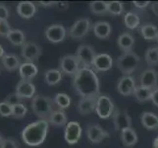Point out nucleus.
<instances>
[{
    "mask_svg": "<svg viewBox=\"0 0 158 148\" xmlns=\"http://www.w3.org/2000/svg\"><path fill=\"white\" fill-rule=\"evenodd\" d=\"M56 6L58 7L59 10L63 11L65 9H67V7H68V2H57L56 3Z\"/></svg>",
    "mask_w": 158,
    "mask_h": 148,
    "instance_id": "a18cd8bd",
    "label": "nucleus"
},
{
    "mask_svg": "<svg viewBox=\"0 0 158 148\" xmlns=\"http://www.w3.org/2000/svg\"><path fill=\"white\" fill-rule=\"evenodd\" d=\"M48 123L54 127H63L66 125L67 123V116L62 110H54L51 116L48 119Z\"/></svg>",
    "mask_w": 158,
    "mask_h": 148,
    "instance_id": "a878e982",
    "label": "nucleus"
},
{
    "mask_svg": "<svg viewBox=\"0 0 158 148\" xmlns=\"http://www.w3.org/2000/svg\"><path fill=\"white\" fill-rule=\"evenodd\" d=\"M120 137H121L122 143L127 147H132L138 142V134L133 128L122 130L120 132Z\"/></svg>",
    "mask_w": 158,
    "mask_h": 148,
    "instance_id": "5701e85b",
    "label": "nucleus"
},
{
    "mask_svg": "<svg viewBox=\"0 0 158 148\" xmlns=\"http://www.w3.org/2000/svg\"><path fill=\"white\" fill-rule=\"evenodd\" d=\"M153 146H154V148H158V136L153 141Z\"/></svg>",
    "mask_w": 158,
    "mask_h": 148,
    "instance_id": "09e8293b",
    "label": "nucleus"
},
{
    "mask_svg": "<svg viewBox=\"0 0 158 148\" xmlns=\"http://www.w3.org/2000/svg\"><path fill=\"white\" fill-rule=\"evenodd\" d=\"M0 148H18V144L14 139L7 138V139H4L3 143L1 144Z\"/></svg>",
    "mask_w": 158,
    "mask_h": 148,
    "instance_id": "ea45409f",
    "label": "nucleus"
},
{
    "mask_svg": "<svg viewBox=\"0 0 158 148\" xmlns=\"http://www.w3.org/2000/svg\"><path fill=\"white\" fill-rule=\"evenodd\" d=\"M49 129V123L45 119H39L28 124L22 131V138L29 146H40L45 140Z\"/></svg>",
    "mask_w": 158,
    "mask_h": 148,
    "instance_id": "f03ea898",
    "label": "nucleus"
},
{
    "mask_svg": "<svg viewBox=\"0 0 158 148\" xmlns=\"http://www.w3.org/2000/svg\"><path fill=\"white\" fill-rule=\"evenodd\" d=\"M1 61L4 68L8 71H14L16 69H19L21 66L20 58L16 54H4V56L1 58Z\"/></svg>",
    "mask_w": 158,
    "mask_h": 148,
    "instance_id": "b1692460",
    "label": "nucleus"
},
{
    "mask_svg": "<svg viewBox=\"0 0 158 148\" xmlns=\"http://www.w3.org/2000/svg\"><path fill=\"white\" fill-rule=\"evenodd\" d=\"M81 136V128L78 122H70L66 124L64 137L69 144H77Z\"/></svg>",
    "mask_w": 158,
    "mask_h": 148,
    "instance_id": "9d476101",
    "label": "nucleus"
},
{
    "mask_svg": "<svg viewBox=\"0 0 158 148\" xmlns=\"http://www.w3.org/2000/svg\"><path fill=\"white\" fill-rule=\"evenodd\" d=\"M3 141H4V138L2 137V135L0 134V146H1V144L3 143Z\"/></svg>",
    "mask_w": 158,
    "mask_h": 148,
    "instance_id": "8fccbe9b",
    "label": "nucleus"
},
{
    "mask_svg": "<svg viewBox=\"0 0 158 148\" xmlns=\"http://www.w3.org/2000/svg\"><path fill=\"white\" fill-rule=\"evenodd\" d=\"M22 100V99L17 95V93H12V94H10V95H8L6 98L4 99V102L5 103H7L8 105H10V106H15V105H17V104H19L20 103V101Z\"/></svg>",
    "mask_w": 158,
    "mask_h": 148,
    "instance_id": "58836bf2",
    "label": "nucleus"
},
{
    "mask_svg": "<svg viewBox=\"0 0 158 148\" xmlns=\"http://www.w3.org/2000/svg\"><path fill=\"white\" fill-rule=\"evenodd\" d=\"M12 31L11 27L6 20H0V36L1 37H8L9 33Z\"/></svg>",
    "mask_w": 158,
    "mask_h": 148,
    "instance_id": "4c0bfd02",
    "label": "nucleus"
},
{
    "mask_svg": "<svg viewBox=\"0 0 158 148\" xmlns=\"http://www.w3.org/2000/svg\"><path fill=\"white\" fill-rule=\"evenodd\" d=\"M73 86L81 98L100 96V84L95 71L91 68L81 67L74 76Z\"/></svg>",
    "mask_w": 158,
    "mask_h": 148,
    "instance_id": "f257e3e1",
    "label": "nucleus"
},
{
    "mask_svg": "<svg viewBox=\"0 0 158 148\" xmlns=\"http://www.w3.org/2000/svg\"><path fill=\"white\" fill-rule=\"evenodd\" d=\"M137 88L135 79L131 75H124L117 83V90L123 96H131Z\"/></svg>",
    "mask_w": 158,
    "mask_h": 148,
    "instance_id": "ddd939ff",
    "label": "nucleus"
},
{
    "mask_svg": "<svg viewBox=\"0 0 158 148\" xmlns=\"http://www.w3.org/2000/svg\"><path fill=\"white\" fill-rule=\"evenodd\" d=\"M140 58L135 52H125L116 60V66L124 75H130L138 68Z\"/></svg>",
    "mask_w": 158,
    "mask_h": 148,
    "instance_id": "20e7f679",
    "label": "nucleus"
},
{
    "mask_svg": "<svg viewBox=\"0 0 158 148\" xmlns=\"http://www.w3.org/2000/svg\"><path fill=\"white\" fill-rule=\"evenodd\" d=\"M112 65H113L112 57L107 53H100L96 56L92 69L95 72H104V71L111 69Z\"/></svg>",
    "mask_w": 158,
    "mask_h": 148,
    "instance_id": "f3484780",
    "label": "nucleus"
},
{
    "mask_svg": "<svg viewBox=\"0 0 158 148\" xmlns=\"http://www.w3.org/2000/svg\"><path fill=\"white\" fill-rule=\"evenodd\" d=\"M135 38L132 34H130V33H123V34L119 36L117 40L118 47L123 52L132 51L135 46Z\"/></svg>",
    "mask_w": 158,
    "mask_h": 148,
    "instance_id": "4be33fe9",
    "label": "nucleus"
},
{
    "mask_svg": "<svg viewBox=\"0 0 158 148\" xmlns=\"http://www.w3.org/2000/svg\"><path fill=\"white\" fill-rule=\"evenodd\" d=\"M94 35L101 40H106L112 33V27L108 22H97L92 27Z\"/></svg>",
    "mask_w": 158,
    "mask_h": 148,
    "instance_id": "412c9836",
    "label": "nucleus"
},
{
    "mask_svg": "<svg viewBox=\"0 0 158 148\" xmlns=\"http://www.w3.org/2000/svg\"><path fill=\"white\" fill-rule=\"evenodd\" d=\"M17 12L22 18L30 19L34 17L36 13V7L34 2L31 1H21L17 5Z\"/></svg>",
    "mask_w": 158,
    "mask_h": 148,
    "instance_id": "aec40b11",
    "label": "nucleus"
},
{
    "mask_svg": "<svg viewBox=\"0 0 158 148\" xmlns=\"http://www.w3.org/2000/svg\"><path fill=\"white\" fill-rule=\"evenodd\" d=\"M3 56H4V49L1 46H0V58H2Z\"/></svg>",
    "mask_w": 158,
    "mask_h": 148,
    "instance_id": "de8ad7c7",
    "label": "nucleus"
},
{
    "mask_svg": "<svg viewBox=\"0 0 158 148\" xmlns=\"http://www.w3.org/2000/svg\"><path fill=\"white\" fill-rule=\"evenodd\" d=\"M144 59L149 66L158 65V47H149L144 53Z\"/></svg>",
    "mask_w": 158,
    "mask_h": 148,
    "instance_id": "2f4dec72",
    "label": "nucleus"
},
{
    "mask_svg": "<svg viewBox=\"0 0 158 148\" xmlns=\"http://www.w3.org/2000/svg\"><path fill=\"white\" fill-rule=\"evenodd\" d=\"M97 98H81L78 103V111L80 112V114H83V116H85V114L94 113L96 109Z\"/></svg>",
    "mask_w": 158,
    "mask_h": 148,
    "instance_id": "a211bd4d",
    "label": "nucleus"
},
{
    "mask_svg": "<svg viewBox=\"0 0 158 148\" xmlns=\"http://www.w3.org/2000/svg\"><path fill=\"white\" fill-rule=\"evenodd\" d=\"M59 68L62 73L66 75L75 76L81 68V65L76 56L67 54L61 57L59 61Z\"/></svg>",
    "mask_w": 158,
    "mask_h": 148,
    "instance_id": "423d86ee",
    "label": "nucleus"
},
{
    "mask_svg": "<svg viewBox=\"0 0 158 148\" xmlns=\"http://www.w3.org/2000/svg\"><path fill=\"white\" fill-rule=\"evenodd\" d=\"M89 10L95 15H103L108 12V5L105 1H91L89 3Z\"/></svg>",
    "mask_w": 158,
    "mask_h": 148,
    "instance_id": "473e14b6",
    "label": "nucleus"
},
{
    "mask_svg": "<svg viewBox=\"0 0 158 148\" xmlns=\"http://www.w3.org/2000/svg\"><path fill=\"white\" fill-rule=\"evenodd\" d=\"M152 92H153V90L145 88V87L139 85V86H137V88H135L133 95L137 99V101L143 103V102H146L150 100L152 96Z\"/></svg>",
    "mask_w": 158,
    "mask_h": 148,
    "instance_id": "c756f323",
    "label": "nucleus"
},
{
    "mask_svg": "<svg viewBox=\"0 0 158 148\" xmlns=\"http://www.w3.org/2000/svg\"><path fill=\"white\" fill-rule=\"evenodd\" d=\"M124 23L127 28L130 30L137 29L140 24V18L137 13L134 12H128L124 16Z\"/></svg>",
    "mask_w": 158,
    "mask_h": 148,
    "instance_id": "7c9ffc66",
    "label": "nucleus"
},
{
    "mask_svg": "<svg viewBox=\"0 0 158 148\" xmlns=\"http://www.w3.org/2000/svg\"><path fill=\"white\" fill-rule=\"evenodd\" d=\"M0 116L5 118L12 116V106L5 102H0Z\"/></svg>",
    "mask_w": 158,
    "mask_h": 148,
    "instance_id": "e433bc0d",
    "label": "nucleus"
},
{
    "mask_svg": "<svg viewBox=\"0 0 158 148\" xmlns=\"http://www.w3.org/2000/svg\"><path fill=\"white\" fill-rule=\"evenodd\" d=\"M31 109L35 114L40 119L48 120L53 113V101L51 98L41 95H36L32 98Z\"/></svg>",
    "mask_w": 158,
    "mask_h": 148,
    "instance_id": "7ed1b4c3",
    "label": "nucleus"
},
{
    "mask_svg": "<svg viewBox=\"0 0 158 148\" xmlns=\"http://www.w3.org/2000/svg\"><path fill=\"white\" fill-rule=\"evenodd\" d=\"M150 100L152 103H153V105L158 107V87L153 90V92H152V96H151Z\"/></svg>",
    "mask_w": 158,
    "mask_h": 148,
    "instance_id": "37998d69",
    "label": "nucleus"
},
{
    "mask_svg": "<svg viewBox=\"0 0 158 148\" xmlns=\"http://www.w3.org/2000/svg\"><path fill=\"white\" fill-rule=\"evenodd\" d=\"M112 119L114 128L120 132L126 128H132V119L127 112H121L119 110H115L112 114Z\"/></svg>",
    "mask_w": 158,
    "mask_h": 148,
    "instance_id": "9b49d317",
    "label": "nucleus"
},
{
    "mask_svg": "<svg viewBox=\"0 0 158 148\" xmlns=\"http://www.w3.org/2000/svg\"><path fill=\"white\" fill-rule=\"evenodd\" d=\"M63 77V73L58 69H49L46 70L44 73V79L45 82L50 86L57 85L60 83Z\"/></svg>",
    "mask_w": 158,
    "mask_h": 148,
    "instance_id": "bb28decb",
    "label": "nucleus"
},
{
    "mask_svg": "<svg viewBox=\"0 0 158 148\" xmlns=\"http://www.w3.org/2000/svg\"><path fill=\"white\" fill-rule=\"evenodd\" d=\"M133 4L137 8H139V9H144L148 6H149L151 3L149 1H134Z\"/></svg>",
    "mask_w": 158,
    "mask_h": 148,
    "instance_id": "79ce46f5",
    "label": "nucleus"
},
{
    "mask_svg": "<svg viewBox=\"0 0 158 148\" xmlns=\"http://www.w3.org/2000/svg\"><path fill=\"white\" fill-rule=\"evenodd\" d=\"M141 123L146 129L153 130L158 128V117L154 113L150 112H144L141 114Z\"/></svg>",
    "mask_w": 158,
    "mask_h": 148,
    "instance_id": "393cba45",
    "label": "nucleus"
},
{
    "mask_svg": "<svg viewBox=\"0 0 158 148\" xmlns=\"http://www.w3.org/2000/svg\"><path fill=\"white\" fill-rule=\"evenodd\" d=\"M91 29V22L89 18H81L74 23L69 30V36L75 40L83 39Z\"/></svg>",
    "mask_w": 158,
    "mask_h": 148,
    "instance_id": "6e6552de",
    "label": "nucleus"
},
{
    "mask_svg": "<svg viewBox=\"0 0 158 148\" xmlns=\"http://www.w3.org/2000/svg\"><path fill=\"white\" fill-rule=\"evenodd\" d=\"M56 3L57 2H55V1H48V2L47 1H40V4L43 7H51L53 5H56Z\"/></svg>",
    "mask_w": 158,
    "mask_h": 148,
    "instance_id": "c03bdc74",
    "label": "nucleus"
},
{
    "mask_svg": "<svg viewBox=\"0 0 158 148\" xmlns=\"http://www.w3.org/2000/svg\"><path fill=\"white\" fill-rule=\"evenodd\" d=\"M108 5V12L112 14V15H121L124 12V4L120 1H110V2H107Z\"/></svg>",
    "mask_w": 158,
    "mask_h": 148,
    "instance_id": "f704fd0d",
    "label": "nucleus"
},
{
    "mask_svg": "<svg viewBox=\"0 0 158 148\" xmlns=\"http://www.w3.org/2000/svg\"><path fill=\"white\" fill-rule=\"evenodd\" d=\"M151 6V10L152 12H153L156 16H158V2H153L150 4Z\"/></svg>",
    "mask_w": 158,
    "mask_h": 148,
    "instance_id": "49530a36",
    "label": "nucleus"
},
{
    "mask_svg": "<svg viewBox=\"0 0 158 148\" xmlns=\"http://www.w3.org/2000/svg\"><path fill=\"white\" fill-rule=\"evenodd\" d=\"M158 85V73L153 68L145 69L140 75V86L151 90L157 88Z\"/></svg>",
    "mask_w": 158,
    "mask_h": 148,
    "instance_id": "2eb2a0df",
    "label": "nucleus"
},
{
    "mask_svg": "<svg viewBox=\"0 0 158 148\" xmlns=\"http://www.w3.org/2000/svg\"><path fill=\"white\" fill-rule=\"evenodd\" d=\"M96 52L91 46L89 45H81L77 48L76 56L79 59L81 67L91 68L94 66V62L96 57Z\"/></svg>",
    "mask_w": 158,
    "mask_h": 148,
    "instance_id": "39448f33",
    "label": "nucleus"
},
{
    "mask_svg": "<svg viewBox=\"0 0 158 148\" xmlns=\"http://www.w3.org/2000/svg\"><path fill=\"white\" fill-rule=\"evenodd\" d=\"M7 39L14 46H22L26 43V36L23 31L21 30H12L7 37Z\"/></svg>",
    "mask_w": 158,
    "mask_h": 148,
    "instance_id": "c85d7f7f",
    "label": "nucleus"
},
{
    "mask_svg": "<svg viewBox=\"0 0 158 148\" xmlns=\"http://www.w3.org/2000/svg\"><path fill=\"white\" fill-rule=\"evenodd\" d=\"M115 111L114 103L110 97L106 95H100L97 98L95 112L100 119H109Z\"/></svg>",
    "mask_w": 158,
    "mask_h": 148,
    "instance_id": "0eeeda50",
    "label": "nucleus"
},
{
    "mask_svg": "<svg viewBox=\"0 0 158 148\" xmlns=\"http://www.w3.org/2000/svg\"><path fill=\"white\" fill-rule=\"evenodd\" d=\"M41 54V47L35 43L27 42L22 47V56L26 60V62H32L36 60Z\"/></svg>",
    "mask_w": 158,
    "mask_h": 148,
    "instance_id": "f8f14e48",
    "label": "nucleus"
},
{
    "mask_svg": "<svg viewBox=\"0 0 158 148\" xmlns=\"http://www.w3.org/2000/svg\"><path fill=\"white\" fill-rule=\"evenodd\" d=\"M9 18V10L4 4H0V20H6Z\"/></svg>",
    "mask_w": 158,
    "mask_h": 148,
    "instance_id": "a19ab883",
    "label": "nucleus"
},
{
    "mask_svg": "<svg viewBox=\"0 0 158 148\" xmlns=\"http://www.w3.org/2000/svg\"><path fill=\"white\" fill-rule=\"evenodd\" d=\"M27 113H28V109L22 103H19L12 107V117H14L15 119L24 118Z\"/></svg>",
    "mask_w": 158,
    "mask_h": 148,
    "instance_id": "c9c22d12",
    "label": "nucleus"
},
{
    "mask_svg": "<svg viewBox=\"0 0 158 148\" xmlns=\"http://www.w3.org/2000/svg\"><path fill=\"white\" fill-rule=\"evenodd\" d=\"M37 72H39V69L34 62H24L21 64L19 68V73L22 80L31 81L35 77Z\"/></svg>",
    "mask_w": 158,
    "mask_h": 148,
    "instance_id": "6ab92c4d",
    "label": "nucleus"
},
{
    "mask_svg": "<svg viewBox=\"0 0 158 148\" xmlns=\"http://www.w3.org/2000/svg\"><path fill=\"white\" fill-rule=\"evenodd\" d=\"M71 98L70 96H68L67 94L65 93H59L55 96L54 98V103L55 105L60 109V110H64V109H67L70 107L71 105Z\"/></svg>",
    "mask_w": 158,
    "mask_h": 148,
    "instance_id": "72a5a7b5",
    "label": "nucleus"
},
{
    "mask_svg": "<svg viewBox=\"0 0 158 148\" xmlns=\"http://www.w3.org/2000/svg\"><path fill=\"white\" fill-rule=\"evenodd\" d=\"M156 41H157V42H158V36H157V39H156Z\"/></svg>",
    "mask_w": 158,
    "mask_h": 148,
    "instance_id": "3c124183",
    "label": "nucleus"
},
{
    "mask_svg": "<svg viewBox=\"0 0 158 148\" xmlns=\"http://www.w3.org/2000/svg\"><path fill=\"white\" fill-rule=\"evenodd\" d=\"M66 29L64 28V26L60 24L51 25L45 30V38L53 43H62L66 39Z\"/></svg>",
    "mask_w": 158,
    "mask_h": 148,
    "instance_id": "1a4fd4ad",
    "label": "nucleus"
},
{
    "mask_svg": "<svg viewBox=\"0 0 158 148\" xmlns=\"http://www.w3.org/2000/svg\"><path fill=\"white\" fill-rule=\"evenodd\" d=\"M86 136L91 143H100L109 136V133L103 129L99 124H90L86 129Z\"/></svg>",
    "mask_w": 158,
    "mask_h": 148,
    "instance_id": "4468645a",
    "label": "nucleus"
},
{
    "mask_svg": "<svg viewBox=\"0 0 158 148\" xmlns=\"http://www.w3.org/2000/svg\"><path fill=\"white\" fill-rule=\"evenodd\" d=\"M16 93L21 99H31L35 97V86L31 81L20 80L16 87Z\"/></svg>",
    "mask_w": 158,
    "mask_h": 148,
    "instance_id": "dca6fc26",
    "label": "nucleus"
},
{
    "mask_svg": "<svg viewBox=\"0 0 158 148\" xmlns=\"http://www.w3.org/2000/svg\"><path fill=\"white\" fill-rule=\"evenodd\" d=\"M140 34L145 40H156L158 36V28L152 24H145L140 27Z\"/></svg>",
    "mask_w": 158,
    "mask_h": 148,
    "instance_id": "cd10ccee",
    "label": "nucleus"
}]
</instances>
